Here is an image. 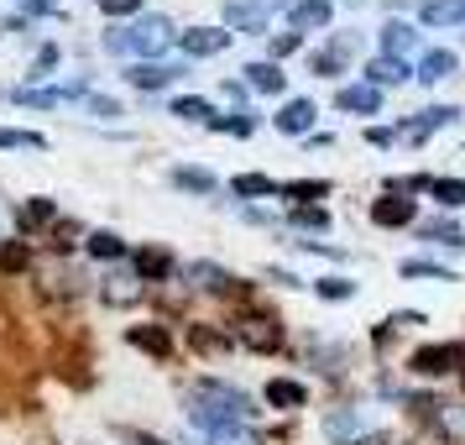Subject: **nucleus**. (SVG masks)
<instances>
[{"instance_id": "obj_1", "label": "nucleus", "mask_w": 465, "mask_h": 445, "mask_svg": "<svg viewBox=\"0 0 465 445\" xmlns=\"http://www.w3.org/2000/svg\"><path fill=\"white\" fill-rule=\"evenodd\" d=\"M173 37H178V32H173L168 16H142V22L105 32V47L121 53V58H157V53H168Z\"/></svg>"}, {"instance_id": "obj_2", "label": "nucleus", "mask_w": 465, "mask_h": 445, "mask_svg": "<svg viewBox=\"0 0 465 445\" xmlns=\"http://www.w3.org/2000/svg\"><path fill=\"white\" fill-rule=\"evenodd\" d=\"M173 43L183 47L189 58H214V53L231 47V32H220V26H193V32H178Z\"/></svg>"}, {"instance_id": "obj_3", "label": "nucleus", "mask_w": 465, "mask_h": 445, "mask_svg": "<svg viewBox=\"0 0 465 445\" xmlns=\"http://www.w3.org/2000/svg\"><path fill=\"white\" fill-rule=\"evenodd\" d=\"M178 74H189V68H183V64H157V58H147V64H131V68H126V79H131L136 89H168Z\"/></svg>"}, {"instance_id": "obj_4", "label": "nucleus", "mask_w": 465, "mask_h": 445, "mask_svg": "<svg viewBox=\"0 0 465 445\" xmlns=\"http://www.w3.org/2000/svg\"><path fill=\"white\" fill-rule=\"evenodd\" d=\"M330 16H335V5H330V0H293V5H288L293 32H319V26H330Z\"/></svg>"}, {"instance_id": "obj_5", "label": "nucleus", "mask_w": 465, "mask_h": 445, "mask_svg": "<svg viewBox=\"0 0 465 445\" xmlns=\"http://www.w3.org/2000/svg\"><path fill=\"white\" fill-rule=\"evenodd\" d=\"M455 361H460V346H423V351H413V372L419 378H444Z\"/></svg>"}, {"instance_id": "obj_6", "label": "nucleus", "mask_w": 465, "mask_h": 445, "mask_svg": "<svg viewBox=\"0 0 465 445\" xmlns=\"http://www.w3.org/2000/svg\"><path fill=\"white\" fill-rule=\"evenodd\" d=\"M126 346L147 351V357H173V336H168V325H131V330H126Z\"/></svg>"}, {"instance_id": "obj_7", "label": "nucleus", "mask_w": 465, "mask_h": 445, "mask_svg": "<svg viewBox=\"0 0 465 445\" xmlns=\"http://www.w3.org/2000/svg\"><path fill=\"white\" fill-rule=\"evenodd\" d=\"M131 273H136V283H163L173 273V257L163 247H142V252L131 257Z\"/></svg>"}, {"instance_id": "obj_8", "label": "nucleus", "mask_w": 465, "mask_h": 445, "mask_svg": "<svg viewBox=\"0 0 465 445\" xmlns=\"http://www.w3.org/2000/svg\"><path fill=\"white\" fill-rule=\"evenodd\" d=\"M356 53V37H335L330 47H319L314 58H309V68L314 74H324V79H335V74H345V58Z\"/></svg>"}, {"instance_id": "obj_9", "label": "nucleus", "mask_w": 465, "mask_h": 445, "mask_svg": "<svg viewBox=\"0 0 465 445\" xmlns=\"http://www.w3.org/2000/svg\"><path fill=\"white\" fill-rule=\"evenodd\" d=\"M241 340H246L252 351H277V346H282V330H277L272 315H256V319H241Z\"/></svg>"}, {"instance_id": "obj_10", "label": "nucleus", "mask_w": 465, "mask_h": 445, "mask_svg": "<svg viewBox=\"0 0 465 445\" xmlns=\"http://www.w3.org/2000/svg\"><path fill=\"white\" fill-rule=\"evenodd\" d=\"M314 100H288V106L277 110V131H282V137H303V131L314 126Z\"/></svg>"}, {"instance_id": "obj_11", "label": "nucleus", "mask_w": 465, "mask_h": 445, "mask_svg": "<svg viewBox=\"0 0 465 445\" xmlns=\"http://www.w3.org/2000/svg\"><path fill=\"white\" fill-rule=\"evenodd\" d=\"M183 278H189L193 288H210V294H235V288H241V283H235L225 268H214V262H193Z\"/></svg>"}, {"instance_id": "obj_12", "label": "nucleus", "mask_w": 465, "mask_h": 445, "mask_svg": "<svg viewBox=\"0 0 465 445\" xmlns=\"http://www.w3.org/2000/svg\"><path fill=\"white\" fill-rule=\"evenodd\" d=\"M335 106L340 110H356V116H377L381 110V89H371V85H345L335 95Z\"/></svg>"}, {"instance_id": "obj_13", "label": "nucleus", "mask_w": 465, "mask_h": 445, "mask_svg": "<svg viewBox=\"0 0 465 445\" xmlns=\"http://www.w3.org/2000/svg\"><path fill=\"white\" fill-rule=\"evenodd\" d=\"M267 403H272V409H303V403H309V388L293 382V378H272L267 382Z\"/></svg>"}, {"instance_id": "obj_14", "label": "nucleus", "mask_w": 465, "mask_h": 445, "mask_svg": "<svg viewBox=\"0 0 465 445\" xmlns=\"http://www.w3.org/2000/svg\"><path fill=\"white\" fill-rule=\"evenodd\" d=\"M371 220H377V226H408V220H413V199L387 194V199H377V205H371Z\"/></svg>"}, {"instance_id": "obj_15", "label": "nucleus", "mask_w": 465, "mask_h": 445, "mask_svg": "<svg viewBox=\"0 0 465 445\" xmlns=\"http://www.w3.org/2000/svg\"><path fill=\"white\" fill-rule=\"evenodd\" d=\"M423 26H455L465 22V0H423Z\"/></svg>"}, {"instance_id": "obj_16", "label": "nucleus", "mask_w": 465, "mask_h": 445, "mask_svg": "<svg viewBox=\"0 0 465 445\" xmlns=\"http://www.w3.org/2000/svg\"><path fill=\"white\" fill-rule=\"evenodd\" d=\"M246 85L262 89V95H282L288 89V74L277 64H246Z\"/></svg>"}, {"instance_id": "obj_17", "label": "nucleus", "mask_w": 465, "mask_h": 445, "mask_svg": "<svg viewBox=\"0 0 465 445\" xmlns=\"http://www.w3.org/2000/svg\"><path fill=\"white\" fill-rule=\"evenodd\" d=\"M84 252L100 257V262H115V257H126V241H121L115 231H89L84 236Z\"/></svg>"}, {"instance_id": "obj_18", "label": "nucleus", "mask_w": 465, "mask_h": 445, "mask_svg": "<svg viewBox=\"0 0 465 445\" xmlns=\"http://www.w3.org/2000/svg\"><path fill=\"white\" fill-rule=\"evenodd\" d=\"M450 74H455V53H444V47L423 53V64H419V79H423V85H440V79H450Z\"/></svg>"}, {"instance_id": "obj_19", "label": "nucleus", "mask_w": 465, "mask_h": 445, "mask_svg": "<svg viewBox=\"0 0 465 445\" xmlns=\"http://www.w3.org/2000/svg\"><path fill=\"white\" fill-rule=\"evenodd\" d=\"M366 79H371V89L402 85V79H408V64H402V58H371V64H366Z\"/></svg>"}, {"instance_id": "obj_20", "label": "nucleus", "mask_w": 465, "mask_h": 445, "mask_svg": "<svg viewBox=\"0 0 465 445\" xmlns=\"http://www.w3.org/2000/svg\"><path fill=\"white\" fill-rule=\"evenodd\" d=\"M381 47H387V58H402V53L413 47V26L408 22H387L381 26Z\"/></svg>"}, {"instance_id": "obj_21", "label": "nucleus", "mask_w": 465, "mask_h": 445, "mask_svg": "<svg viewBox=\"0 0 465 445\" xmlns=\"http://www.w3.org/2000/svg\"><path fill=\"white\" fill-rule=\"evenodd\" d=\"M32 268V247L26 241H0V273H26Z\"/></svg>"}, {"instance_id": "obj_22", "label": "nucleus", "mask_w": 465, "mask_h": 445, "mask_svg": "<svg viewBox=\"0 0 465 445\" xmlns=\"http://www.w3.org/2000/svg\"><path fill=\"white\" fill-rule=\"evenodd\" d=\"M173 116H183V121H199V126H210L214 121V110H210V100H199V95H183V100H173Z\"/></svg>"}, {"instance_id": "obj_23", "label": "nucleus", "mask_w": 465, "mask_h": 445, "mask_svg": "<svg viewBox=\"0 0 465 445\" xmlns=\"http://www.w3.org/2000/svg\"><path fill=\"white\" fill-rule=\"evenodd\" d=\"M277 194H288V199H298V205H309V199H324L330 184H324V178H298V184H277Z\"/></svg>"}, {"instance_id": "obj_24", "label": "nucleus", "mask_w": 465, "mask_h": 445, "mask_svg": "<svg viewBox=\"0 0 465 445\" xmlns=\"http://www.w3.org/2000/svg\"><path fill=\"white\" fill-rule=\"evenodd\" d=\"M429 194H434L440 205H450V210H460L465 205V178H429Z\"/></svg>"}, {"instance_id": "obj_25", "label": "nucleus", "mask_w": 465, "mask_h": 445, "mask_svg": "<svg viewBox=\"0 0 465 445\" xmlns=\"http://www.w3.org/2000/svg\"><path fill=\"white\" fill-rule=\"evenodd\" d=\"M0 147L43 152V147H47V137H43V131H16V126H0Z\"/></svg>"}, {"instance_id": "obj_26", "label": "nucleus", "mask_w": 465, "mask_h": 445, "mask_svg": "<svg viewBox=\"0 0 465 445\" xmlns=\"http://www.w3.org/2000/svg\"><path fill=\"white\" fill-rule=\"evenodd\" d=\"M225 22L241 26V32H267V16H256L246 0H235V5H225Z\"/></svg>"}, {"instance_id": "obj_27", "label": "nucleus", "mask_w": 465, "mask_h": 445, "mask_svg": "<svg viewBox=\"0 0 465 445\" xmlns=\"http://www.w3.org/2000/svg\"><path fill=\"white\" fill-rule=\"evenodd\" d=\"M231 189L241 194V199H262V194H277V184L267 178V173H241V178H235Z\"/></svg>"}, {"instance_id": "obj_28", "label": "nucleus", "mask_w": 465, "mask_h": 445, "mask_svg": "<svg viewBox=\"0 0 465 445\" xmlns=\"http://www.w3.org/2000/svg\"><path fill=\"white\" fill-rule=\"evenodd\" d=\"M173 184H178V189H193V194H214V173H204V168H173Z\"/></svg>"}, {"instance_id": "obj_29", "label": "nucleus", "mask_w": 465, "mask_h": 445, "mask_svg": "<svg viewBox=\"0 0 465 445\" xmlns=\"http://www.w3.org/2000/svg\"><path fill=\"white\" fill-rule=\"evenodd\" d=\"M16 106H26V110H53V106H64V89H16Z\"/></svg>"}, {"instance_id": "obj_30", "label": "nucleus", "mask_w": 465, "mask_h": 445, "mask_svg": "<svg viewBox=\"0 0 465 445\" xmlns=\"http://www.w3.org/2000/svg\"><path fill=\"white\" fill-rule=\"evenodd\" d=\"M423 236H429V241H440V247H465V231L455 226V220H429Z\"/></svg>"}, {"instance_id": "obj_31", "label": "nucleus", "mask_w": 465, "mask_h": 445, "mask_svg": "<svg viewBox=\"0 0 465 445\" xmlns=\"http://www.w3.org/2000/svg\"><path fill=\"white\" fill-rule=\"evenodd\" d=\"M189 346H193V351H225V346H231V336H220V330H210V325H193Z\"/></svg>"}, {"instance_id": "obj_32", "label": "nucleus", "mask_w": 465, "mask_h": 445, "mask_svg": "<svg viewBox=\"0 0 465 445\" xmlns=\"http://www.w3.org/2000/svg\"><path fill=\"white\" fill-rule=\"evenodd\" d=\"M402 278H434V283H455V273H450V268H440V262H402Z\"/></svg>"}, {"instance_id": "obj_33", "label": "nucleus", "mask_w": 465, "mask_h": 445, "mask_svg": "<svg viewBox=\"0 0 465 445\" xmlns=\"http://www.w3.org/2000/svg\"><path fill=\"white\" fill-rule=\"evenodd\" d=\"M324 435H330V440L356 435V409H340V414H330V420H324Z\"/></svg>"}, {"instance_id": "obj_34", "label": "nucleus", "mask_w": 465, "mask_h": 445, "mask_svg": "<svg viewBox=\"0 0 465 445\" xmlns=\"http://www.w3.org/2000/svg\"><path fill=\"white\" fill-rule=\"evenodd\" d=\"M142 294V283H136V273L131 278H110V288H105V304H126V298Z\"/></svg>"}, {"instance_id": "obj_35", "label": "nucleus", "mask_w": 465, "mask_h": 445, "mask_svg": "<svg viewBox=\"0 0 465 445\" xmlns=\"http://www.w3.org/2000/svg\"><path fill=\"white\" fill-rule=\"evenodd\" d=\"M440 424L455 435V440H465V403H444V409H440Z\"/></svg>"}, {"instance_id": "obj_36", "label": "nucleus", "mask_w": 465, "mask_h": 445, "mask_svg": "<svg viewBox=\"0 0 465 445\" xmlns=\"http://www.w3.org/2000/svg\"><path fill=\"white\" fill-rule=\"evenodd\" d=\"M324 220H330V215L319 210V205H298L293 210V226H303V231H324Z\"/></svg>"}, {"instance_id": "obj_37", "label": "nucleus", "mask_w": 465, "mask_h": 445, "mask_svg": "<svg viewBox=\"0 0 465 445\" xmlns=\"http://www.w3.org/2000/svg\"><path fill=\"white\" fill-rule=\"evenodd\" d=\"M314 288H319V298H351L356 294V283H345V278H319Z\"/></svg>"}, {"instance_id": "obj_38", "label": "nucleus", "mask_w": 465, "mask_h": 445, "mask_svg": "<svg viewBox=\"0 0 465 445\" xmlns=\"http://www.w3.org/2000/svg\"><path fill=\"white\" fill-rule=\"evenodd\" d=\"M53 68H58V47H43V53L32 58V79H47Z\"/></svg>"}, {"instance_id": "obj_39", "label": "nucleus", "mask_w": 465, "mask_h": 445, "mask_svg": "<svg viewBox=\"0 0 465 445\" xmlns=\"http://www.w3.org/2000/svg\"><path fill=\"white\" fill-rule=\"evenodd\" d=\"M100 11H105V16H136L142 0H100Z\"/></svg>"}, {"instance_id": "obj_40", "label": "nucleus", "mask_w": 465, "mask_h": 445, "mask_svg": "<svg viewBox=\"0 0 465 445\" xmlns=\"http://www.w3.org/2000/svg\"><path fill=\"white\" fill-rule=\"evenodd\" d=\"M74 241H79V226H74V220H64V226L53 231V247H58V252H68Z\"/></svg>"}, {"instance_id": "obj_41", "label": "nucleus", "mask_w": 465, "mask_h": 445, "mask_svg": "<svg viewBox=\"0 0 465 445\" xmlns=\"http://www.w3.org/2000/svg\"><path fill=\"white\" fill-rule=\"evenodd\" d=\"M84 110H94V116H121V106L105 100V95H84Z\"/></svg>"}, {"instance_id": "obj_42", "label": "nucleus", "mask_w": 465, "mask_h": 445, "mask_svg": "<svg viewBox=\"0 0 465 445\" xmlns=\"http://www.w3.org/2000/svg\"><path fill=\"white\" fill-rule=\"evenodd\" d=\"M26 215H32V220H58V205H53V199H32Z\"/></svg>"}, {"instance_id": "obj_43", "label": "nucleus", "mask_w": 465, "mask_h": 445, "mask_svg": "<svg viewBox=\"0 0 465 445\" xmlns=\"http://www.w3.org/2000/svg\"><path fill=\"white\" fill-rule=\"evenodd\" d=\"M256 16H272V11H282V5H293V0H246Z\"/></svg>"}, {"instance_id": "obj_44", "label": "nucleus", "mask_w": 465, "mask_h": 445, "mask_svg": "<svg viewBox=\"0 0 465 445\" xmlns=\"http://www.w3.org/2000/svg\"><path fill=\"white\" fill-rule=\"evenodd\" d=\"M366 142H371V147H392V131H387V126H371V131H366Z\"/></svg>"}, {"instance_id": "obj_45", "label": "nucleus", "mask_w": 465, "mask_h": 445, "mask_svg": "<svg viewBox=\"0 0 465 445\" xmlns=\"http://www.w3.org/2000/svg\"><path fill=\"white\" fill-rule=\"evenodd\" d=\"M126 440H131V445H163L157 435H142V430H126Z\"/></svg>"}, {"instance_id": "obj_46", "label": "nucleus", "mask_w": 465, "mask_h": 445, "mask_svg": "<svg viewBox=\"0 0 465 445\" xmlns=\"http://www.w3.org/2000/svg\"><path fill=\"white\" fill-rule=\"evenodd\" d=\"M356 445H392L387 435H366V440H356Z\"/></svg>"}, {"instance_id": "obj_47", "label": "nucleus", "mask_w": 465, "mask_h": 445, "mask_svg": "<svg viewBox=\"0 0 465 445\" xmlns=\"http://www.w3.org/2000/svg\"><path fill=\"white\" fill-rule=\"evenodd\" d=\"M460 361H465V346H460Z\"/></svg>"}]
</instances>
